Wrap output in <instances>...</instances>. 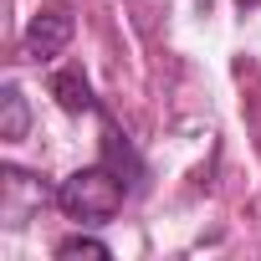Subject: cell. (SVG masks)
Listing matches in <instances>:
<instances>
[{
    "mask_svg": "<svg viewBox=\"0 0 261 261\" xmlns=\"http://www.w3.org/2000/svg\"><path fill=\"white\" fill-rule=\"evenodd\" d=\"M72 31H77L72 6H67V0H46V6L31 16L26 36H21V51H26L31 62H51V57H62V51H67Z\"/></svg>",
    "mask_w": 261,
    "mask_h": 261,
    "instance_id": "2",
    "label": "cell"
},
{
    "mask_svg": "<svg viewBox=\"0 0 261 261\" xmlns=\"http://www.w3.org/2000/svg\"><path fill=\"white\" fill-rule=\"evenodd\" d=\"M0 108H6V118H0V139H6V144L26 139V128H31V108H26V92H21L16 82L0 92Z\"/></svg>",
    "mask_w": 261,
    "mask_h": 261,
    "instance_id": "5",
    "label": "cell"
},
{
    "mask_svg": "<svg viewBox=\"0 0 261 261\" xmlns=\"http://www.w3.org/2000/svg\"><path fill=\"white\" fill-rule=\"evenodd\" d=\"M0 215H6V225H26V215L41 205V185H31V174L21 169H6V179H0Z\"/></svg>",
    "mask_w": 261,
    "mask_h": 261,
    "instance_id": "3",
    "label": "cell"
},
{
    "mask_svg": "<svg viewBox=\"0 0 261 261\" xmlns=\"http://www.w3.org/2000/svg\"><path fill=\"white\" fill-rule=\"evenodd\" d=\"M51 97H57L67 113H87V108H92V87H87V77H82L77 67L51 72Z\"/></svg>",
    "mask_w": 261,
    "mask_h": 261,
    "instance_id": "4",
    "label": "cell"
},
{
    "mask_svg": "<svg viewBox=\"0 0 261 261\" xmlns=\"http://www.w3.org/2000/svg\"><path fill=\"white\" fill-rule=\"evenodd\" d=\"M123 195H128V185H123L108 164L77 169V174H67V179L57 185V205H62L72 220H82V225H102V220H113V215L123 210Z\"/></svg>",
    "mask_w": 261,
    "mask_h": 261,
    "instance_id": "1",
    "label": "cell"
},
{
    "mask_svg": "<svg viewBox=\"0 0 261 261\" xmlns=\"http://www.w3.org/2000/svg\"><path fill=\"white\" fill-rule=\"evenodd\" d=\"M57 256H62V261H72V256H92V261H108L113 251H108L102 241H92V236H67V241L57 246Z\"/></svg>",
    "mask_w": 261,
    "mask_h": 261,
    "instance_id": "6",
    "label": "cell"
}]
</instances>
